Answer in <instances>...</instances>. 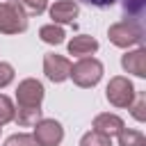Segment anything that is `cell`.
<instances>
[{
	"label": "cell",
	"instance_id": "cell-1",
	"mask_svg": "<svg viewBox=\"0 0 146 146\" xmlns=\"http://www.w3.org/2000/svg\"><path fill=\"white\" fill-rule=\"evenodd\" d=\"M68 78H73V82L82 89H89L94 84H98V80L103 78V64L96 57H82L80 62L71 64V73Z\"/></svg>",
	"mask_w": 146,
	"mask_h": 146
},
{
	"label": "cell",
	"instance_id": "cell-2",
	"mask_svg": "<svg viewBox=\"0 0 146 146\" xmlns=\"http://www.w3.org/2000/svg\"><path fill=\"white\" fill-rule=\"evenodd\" d=\"M107 36H110V41H112L114 46H119V48H130V46L141 43L144 30H141V25H139L137 21H128V18H125V21H119V23L110 25Z\"/></svg>",
	"mask_w": 146,
	"mask_h": 146
},
{
	"label": "cell",
	"instance_id": "cell-3",
	"mask_svg": "<svg viewBox=\"0 0 146 146\" xmlns=\"http://www.w3.org/2000/svg\"><path fill=\"white\" fill-rule=\"evenodd\" d=\"M27 30V14L16 2H0V34H21Z\"/></svg>",
	"mask_w": 146,
	"mask_h": 146
},
{
	"label": "cell",
	"instance_id": "cell-4",
	"mask_svg": "<svg viewBox=\"0 0 146 146\" xmlns=\"http://www.w3.org/2000/svg\"><path fill=\"white\" fill-rule=\"evenodd\" d=\"M41 100H43V84L34 78H27L23 82H18L16 89V110H41Z\"/></svg>",
	"mask_w": 146,
	"mask_h": 146
},
{
	"label": "cell",
	"instance_id": "cell-5",
	"mask_svg": "<svg viewBox=\"0 0 146 146\" xmlns=\"http://www.w3.org/2000/svg\"><path fill=\"white\" fill-rule=\"evenodd\" d=\"M135 84L123 78V75H116L107 82V89H105V96L107 100L114 105V107H130V103L135 100Z\"/></svg>",
	"mask_w": 146,
	"mask_h": 146
},
{
	"label": "cell",
	"instance_id": "cell-6",
	"mask_svg": "<svg viewBox=\"0 0 146 146\" xmlns=\"http://www.w3.org/2000/svg\"><path fill=\"white\" fill-rule=\"evenodd\" d=\"M34 141L36 146H59L64 139V128L55 119H39L34 123Z\"/></svg>",
	"mask_w": 146,
	"mask_h": 146
},
{
	"label": "cell",
	"instance_id": "cell-7",
	"mask_svg": "<svg viewBox=\"0 0 146 146\" xmlns=\"http://www.w3.org/2000/svg\"><path fill=\"white\" fill-rule=\"evenodd\" d=\"M43 73L48 80L52 82H64L71 73V62L62 55H55V52H48L43 57Z\"/></svg>",
	"mask_w": 146,
	"mask_h": 146
},
{
	"label": "cell",
	"instance_id": "cell-8",
	"mask_svg": "<svg viewBox=\"0 0 146 146\" xmlns=\"http://www.w3.org/2000/svg\"><path fill=\"white\" fill-rule=\"evenodd\" d=\"M121 66H123V71H128L137 78H146V50L137 48V50L125 52L121 57Z\"/></svg>",
	"mask_w": 146,
	"mask_h": 146
},
{
	"label": "cell",
	"instance_id": "cell-9",
	"mask_svg": "<svg viewBox=\"0 0 146 146\" xmlns=\"http://www.w3.org/2000/svg\"><path fill=\"white\" fill-rule=\"evenodd\" d=\"M91 125H94L96 132H103V135H107V137H114V135L121 132V128H123V119L116 116V114L103 112V114H98V116L94 119Z\"/></svg>",
	"mask_w": 146,
	"mask_h": 146
},
{
	"label": "cell",
	"instance_id": "cell-10",
	"mask_svg": "<svg viewBox=\"0 0 146 146\" xmlns=\"http://www.w3.org/2000/svg\"><path fill=\"white\" fill-rule=\"evenodd\" d=\"M52 23H73L78 18V5L73 0H57L50 7Z\"/></svg>",
	"mask_w": 146,
	"mask_h": 146
},
{
	"label": "cell",
	"instance_id": "cell-11",
	"mask_svg": "<svg viewBox=\"0 0 146 146\" xmlns=\"http://www.w3.org/2000/svg\"><path fill=\"white\" fill-rule=\"evenodd\" d=\"M96 50H98V41L94 36H89V34H78V36H73L68 41V52L75 55V57H87V55H91Z\"/></svg>",
	"mask_w": 146,
	"mask_h": 146
},
{
	"label": "cell",
	"instance_id": "cell-12",
	"mask_svg": "<svg viewBox=\"0 0 146 146\" xmlns=\"http://www.w3.org/2000/svg\"><path fill=\"white\" fill-rule=\"evenodd\" d=\"M64 30L59 27V25H55V23H50V25H43L41 30H39V39L43 41V43H50V46H59L62 41H64Z\"/></svg>",
	"mask_w": 146,
	"mask_h": 146
},
{
	"label": "cell",
	"instance_id": "cell-13",
	"mask_svg": "<svg viewBox=\"0 0 146 146\" xmlns=\"http://www.w3.org/2000/svg\"><path fill=\"white\" fill-rule=\"evenodd\" d=\"M123 16L128 21H141L144 16V9H146V0H123Z\"/></svg>",
	"mask_w": 146,
	"mask_h": 146
},
{
	"label": "cell",
	"instance_id": "cell-14",
	"mask_svg": "<svg viewBox=\"0 0 146 146\" xmlns=\"http://www.w3.org/2000/svg\"><path fill=\"white\" fill-rule=\"evenodd\" d=\"M119 146H146V139L139 130H128L121 128L119 132Z\"/></svg>",
	"mask_w": 146,
	"mask_h": 146
},
{
	"label": "cell",
	"instance_id": "cell-15",
	"mask_svg": "<svg viewBox=\"0 0 146 146\" xmlns=\"http://www.w3.org/2000/svg\"><path fill=\"white\" fill-rule=\"evenodd\" d=\"M16 5H18L27 16H39V14L46 11L48 0H16Z\"/></svg>",
	"mask_w": 146,
	"mask_h": 146
},
{
	"label": "cell",
	"instance_id": "cell-16",
	"mask_svg": "<svg viewBox=\"0 0 146 146\" xmlns=\"http://www.w3.org/2000/svg\"><path fill=\"white\" fill-rule=\"evenodd\" d=\"M80 146H112V137H107L103 132H96V130H89L80 139Z\"/></svg>",
	"mask_w": 146,
	"mask_h": 146
},
{
	"label": "cell",
	"instance_id": "cell-17",
	"mask_svg": "<svg viewBox=\"0 0 146 146\" xmlns=\"http://www.w3.org/2000/svg\"><path fill=\"white\" fill-rule=\"evenodd\" d=\"M14 114H16V107H14L11 98L5 96V94H0V125L14 121Z\"/></svg>",
	"mask_w": 146,
	"mask_h": 146
},
{
	"label": "cell",
	"instance_id": "cell-18",
	"mask_svg": "<svg viewBox=\"0 0 146 146\" xmlns=\"http://www.w3.org/2000/svg\"><path fill=\"white\" fill-rule=\"evenodd\" d=\"M135 98H137V103H135V100L130 103L132 116H135L137 121H144V119H146V96H144V94H135Z\"/></svg>",
	"mask_w": 146,
	"mask_h": 146
},
{
	"label": "cell",
	"instance_id": "cell-19",
	"mask_svg": "<svg viewBox=\"0 0 146 146\" xmlns=\"http://www.w3.org/2000/svg\"><path fill=\"white\" fill-rule=\"evenodd\" d=\"M5 146H36V141H34L32 135H23V132H18V135H11V137L5 141Z\"/></svg>",
	"mask_w": 146,
	"mask_h": 146
},
{
	"label": "cell",
	"instance_id": "cell-20",
	"mask_svg": "<svg viewBox=\"0 0 146 146\" xmlns=\"http://www.w3.org/2000/svg\"><path fill=\"white\" fill-rule=\"evenodd\" d=\"M11 80H14V66L7 62H0V89L11 84Z\"/></svg>",
	"mask_w": 146,
	"mask_h": 146
},
{
	"label": "cell",
	"instance_id": "cell-21",
	"mask_svg": "<svg viewBox=\"0 0 146 146\" xmlns=\"http://www.w3.org/2000/svg\"><path fill=\"white\" fill-rule=\"evenodd\" d=\"M80 2H84V5H89V7H98V9H105V7H112L116 0H80Z\"/></svg>",
	"mask_w": 146,
	"mask_h": 146
},
{
	"label": "cell",
	"instance_id": "cell-22",
	"mask_svg": "<svg viewBox=\"0 0 146 146\" xmlns=\"http://www.w3.org/2000/svg\"><path fill=\"white\" fill-rule=\"evenodd\" d=\"M0 132H2V125H0Z\"/></svg>",
	"mask_w": 146,
	"mask_h": 146
}]
</instances>
